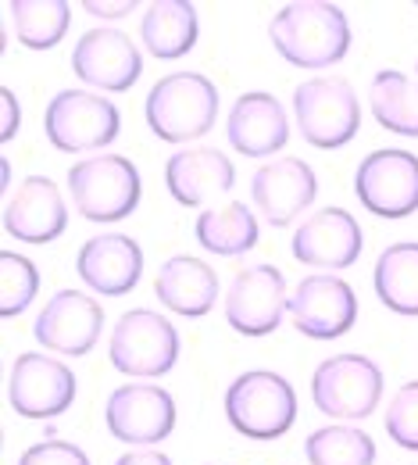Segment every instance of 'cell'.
Wrapping results in <instances>:
<instances>
[{
    "label": "cell",
    "instance_id": "obj_1",
    "mask_svg": "<svg viewBox=\"0 0 418 465\" xmlns=\"http://www.w3.org/2000/svg\"><path fill=\"white\" fill-rule=\"evenodd\" d=\"M268 40L294 68H333L351 51V22L329 0H294L272 15Z\"/></svg>",
    "mask_w": 418,
    "mask_h": 465
},
{
    "label": "cell",
    "instance_id": "obj_2",
    "mask_svg": "<svg viewBox=\"0 0 418 465\" xmlns=\"http://www.w3.org/2000/svg\"><path fill=\"white\" fill-rule=\"evenodd\" d=\"M143 115L165 143L200 140L219 122V86L204 72H169L151 86Z\"/></svg>",
    "mask_w": 418,
    "mask_h": 465
},
{
    "label": "cell",
    "instance_id": "obj_3",
    "mask_svg": "<svg viewBox=\"0 0 418 465\" xmlns=\"http://www.w3.org/2000/svg\"><path fill=\"white\" fill-rule=\"evenodd\" d=\"M226 419L247 440H276L297 422V391L272 369H247L226 391Z\"/></svg>",
    "mask_w": 418,
    "mask_h": 465
},
{
    "label": "cell",
    "instance_id": "obj_4",
    "mask_svg": "<svg viewBox=\"0 0 418 465\" xmlns=\"http://www.w3.org/2000/svg\"><path fill=\"white\" fill-rule=\"evenodd\" d=\"M143 193L140 169L125 154H90L68 169V197L86 223H122Z\"/></svg>",
    "mask_w": 418,
    "mask_h": 465
},
{
    "label": "cell",
    "instance_id": "obj_5",
    "mask_svg": "<svg viewBox=\"0 0 418 465\" xmlns=\"http://www.w3.org/2000/svg\"><path fill=\"white\" fill-rule=\"evenodd\" d=\"M300 136L318 151L347 147L361 129V101L344 75H311L294 90Z\"/></svg>",
    "mask_w": 418,
    "mask_h": 465
},
{
    "label": "cell",
    "instance_id": "obj_6",
    "mask_svg": "<svg viewBox=\"0 0 418 465\" xmlns=\"http://www.w3.org/2000/svg\"><path fill=\"white\" fill-rule=\"evenodd\" d=\"M108 358L122 376L132 380H158L176 369L180 361V333L176 326L154 308L122 312L108 337Z\"/></svg>",
    "mask_w": 418,
    "mask_h": 465
},
{
    "label": "cell",
    "instance_id": "obj_7",
    "mask_svg": "<svg viewBox=\"0 0 418 465\" xmlns=\"http://www.w3.org/2000/svg\"><path fill=\"white\" fill-rule=\"evenodd\" d=\"M122 129V115L115 101L93 90H58L47 101L44 133L47 143L61 154H90L115 143Z\"/></svg>",
    "mask_w": 418,
    "mask_h": 465
},
{
    "label": "cell",
    "instance_id": "obj_8",
    "mask_svg": "<svg viewBox=\"0 0 418 465\" xmlns=\"http://www.w3.org/2000/svg\"><path fill=\"white\" fill-rule=\"evenodd\" d=\"M311 401L322 415L340 422L368 419L383 401V369L358 351L333 354L311 372Z\"/></svg>",
    "mask_w": 418,
    "mask_h": 465
},
{
    "label": "cell",
    "instance_id": "obj_9",
    "mask_svg": "<svg viewBox=\"0 0 418 465\" xmlns=\"http://www.w3.org/2000/svg\"><path fill=\"white\" fill-rule=\"evenodd\" d=\"M79 394L75 372L44 351H25L15 358L7 376V401L22 419H58Z\"/></svg>",
    "mask_w": 418,
    "mask_h": 465
},
{
    "label": "cell",
    "instance_id": "obj_10",
    "mask_svg": "<svg viewBox=\"0 0 418 465\" xmlns=\"http://www.w3.org/2000/svg\"><path fill=\"white\" fill-rule=\"evenodd\" d=\"M355 197L379 219H408L418 212V154L412 151H372L355 173Z\"/></svg>",
    "mask_w": 418,
    "mask_h": 465
},
{
    "label": "cell",
    "instance_id": "obj_11",
    "mask_svg": "<svg viewBox=\"0 0 418 465\" xmlns=\"http://www.w3.org/2000/svg\"><path fill=\"white\" fill-rule=\"evenodd\" d=\"M226 322L239 337H268L283 326V315H290V293L287 276L276 265H250L239 269L222 297Z\"/></svg>",
    "mask_w": 418,
    "mask_h": 465
},
{
    "label": "cell",
    "instance_id": "obj_12",
    "mask_svg": "<svg viewBox=\"0 0 418 465\" xmlns=\"http://www.w3.org/2000/svg\"><path fill=\"white\" fill-rule=\"evenodd\" d=\"M108 433L129 448H154L176 430V398L158 383H122L104 405Z\"/></svg>",
    "mask_w": 418,
    "mask_h": 465
},
{
    "label": "cell",
    "instance_id": "obj_13",
    "mask_svg": "<svg viewBox=\"0 0 418 465\" xmlns=\"http://www.w3.org/2000/svg\"><path fill=\"white\" fill-rule=\"evenodd\" d=\"M290 322L311 341H336L358 322V293L336 272H311L290 293Z\"/></svg>",
    "mask_w": 418,
    "mask_h": 465
},
{
    "label": "cell",
    "instance_id": "obj_14",
    "mask_svg": "<svg viewBox=\"0 0 418 465\" xmlns=\"http://www.w3.org/2000/svg\"><path fill=\"white\" fill-rule=\"evenodd\" d=\"M104 333V308L86 291H58L36 315L33 337L40 348L64 358H83L97 348Z\"/></svg>",
    "mask_w": 418,
    "mask_h": 465
},
{
    "label": "cell",
    "instance_id": "obj_15",
    "mask_svg": "<svg viewBox=\"0 0 418 465\" xmlns=\"http://www.w3.org/2000/svg\"><path fill=\"white\" fill-rule=\"evenodd\" d=\"M318 197V175L304 158H272L258 173L250 175V201L254 212L276 230L294 226L300 215L315 204Z\"/></svg>",
    "mask_w": 418,
    "mask_h": 465
},
{
    "label": "cell",
    "instance_id": "obj_16",
    "mask_svg": "<svg viewBox=\"0 0 418 465\" xmlns=\"http://www.w3.org/2000/svg\"><path fill=\"white\" fill-rule=\"evenodd\" d=\"M72 72L104 94H125L136 86V79L143 75V54L132 44V36H125L122 29H86L75 40L72 51Z\"/></svg>",
    "mask_w": 418,
    "mask_h": 465
},
{
    "label": "cell",
    "instance_id": "obj_17",
    "mask_svg": "<svg viewBox=\"0 0 418 465\" xmlns=\"http://www.w3.org/2000/svg\"><path fill=\"white\" fill-rule=\"evenodd\" d=\"M290 251L307 269H351L365 251V232L347 208H322L311 212L290 240Z\"/></svg>",
    "mask_w": 418,
    "mask_h": 465
},
{
    "label": "cell",
    "instance_id": "obj_18",
    "mask_svg": "<svg viewBox=\"0 0 418 465\" xmlns=\"http://www.w3.org/2000/svg\"><path fill=\"white\" fill-rule=\"evenodd\" d=\"M4 230L22 243H54L68 230V204L51 175H29L4 201Z\"/></svg>",
    "mask_w": 418,
    "mask_h": 465
},
{
    "label": "cell",
    "instance_id": "obj_19",
    "mask_svg": "<svg viewBox=\"0 0 418 465\" xmlns=\"http://www.w3.org/2000/svg\"><path fill=\"white\" fill-rule=\"evenodd\" d=\"M226 140L237 154L247 158H272L290 143V118L279 97L265 90H250L233 101L226 115Z\"/></svg>",
    "mask_w": 418,
    "mask_h": 465
},
{
    "label": "cell",
    "instance_id": "obj_20",
    "mask_svg": "<svg viewBox=\"0 0 418 465\" xmlns=\"http://www.w3.org/2000/svg\"><path fill=\"white\" fill-rule=\"evenodd\" d=\"M79 280L101 297H122L143 276V251L125 232H101L90 236L75 254Z\"/></svg>",
    "mask_w": 418,
    "mask_h": 465
},
{
    "label": "cell",
    "instance_id": "obj_21",
    "mask_svg": "<svg viewBox=\"0 0 418 465\" xmlns=\"http://www.w3.org/2000/svg\"><path fill=\"white\" fill-rule=\"evenodd\" d=\"M237 169L219 147H182L165 162V186L182 208H208L215 197L229 193Z\"/></svg>",
    "mask_w": 418,
    "mask_h": 465
},
{
    "label": "cell",
    "instance_id": "obj_22",
    "mask_svg": "<svg viewBox=\"0 0 418 465\" xmlns=\"http://www.w3.org/2000/svg\"><path fill=\"white\" fill-rule=\"evenodd\" d=\"M158 301L186 319H204L219 304V272L193 254H172L161 262L158 280H154Z\"/></svg>",
    "mask_w": 418,
    "mask_h": 465
},
{
    "label": "cell",
    "instance_id": "obj_23",
    "mask_svg": "<svg viewBox=\"0 0 418 465\" xmlns=\"http://www.w3.org/2000/svg\"><path fill=\"white\" fill-rule=\"evenodd\" d=\"M197 7L186 0H154L140 18V40L158 61H180L197 47Z\"/></svg>",
    "mask_w": 418,
    "mask_h": 465
},
{
    "label": "cell",
    "instance_id": "obj_24",
    "mask_svg": "<svg viewBox=\"0 0 418 465\" xmlns=\"http://www.w3.org/2000/svg\"><path fill=\"white\" fill-rule=\"evenodd\" d=\"M193 236L208 254L237 258V254H247L250 247H258L261 226H258V215L243 201H229L222 208H204L193 223Z\"/></svg>",
    "mask_w": 418,
    "mask_h": 465
},
{
    "label": "cell",
    "instance_id": "obj_25",
    "mask_svg": "<svg viewBox=\"0 0 418 465\" xmlns=\"http://www.w3.org/2000/svg\"><path fill=\"white\" fill-rule=\"evenodd\" d=\"M372 283H375V297L397 312V315H418V243L415 240H401V243H390L379 251L375 258V272H372Z\"/></svg>",
    "mask_w": 418,
    "mask_h": 465
},
{
    "label": "cell",
    "instance_id": "obj_26",
    "mask_svg": "<svg viewBox=\"0 0 418 465\" xmlns=\"http://www.w3.org/2000/svg\"><path fill=\"white\" fill-rule=\"evenodd\" d=\"M368 112L397 136H418V83L397 68L375 72L368 83Z\"/></svg>",
    "mask_w": 418,
    "mask_h": 465
},
{
    "label": "cell",
    "instance_id": "obj_27",
    "mask_svg": "<svg viewBox=\"0 0 418 465\" xmlns=\"http://www.w3.org/2000/svg\"><path fill=\"white\" fill-rule=\"evenodd\" d=\"M15 36L29 51H51L58 47L72 25V4L68 0H11L7 4Z\"/></svg>",
    "mask_w": 418,
    "mask_h": 465
},
{
    "label": "cell",
    "instance_id": "obj_28",
    "mask_svg": "<svg viewBox=\"0 0 418 465\" xmlns=\"http://www.w3.org/2000/svg\"><path fill=\"white\" fill-rule=\"evenodd\" d=\"M304 459L307 465H372L375 462V440L351 422L318 426L304 440Z\"/></svg>",
    "mask_w": 418,
    "mask_h": 465
},
{
    "label": "cell",
    "instance_id": "obj_29",
    "mask_svg": "<svg viewBox=\"0 0 418 465\" xmlns=\"http://www.w3.org/2000/svg\"><path fill=\"white\" fill-rule=\"evenodd\" d=\"M40 293V272L29 258L15 254V251H4L0 254V315L4 319H15L22 315L33 297Z\"/></svg>",
    "mask_w": 418,
    "mask_h": 465
},
{
    "label": "cell",
    "instance_id": "obj_30",
    "mask_svg": "<svg viewBox=\"0 0 418 465\" xmlns=\"http://www.w3.org/2000/svg\"><path fill=\"white\" fill-rule=\"evenodd\" d=\"M390 440L404 451H418V380H408L390 398L386 419H383Z\"/></svg>",
    "mask_w": 418,
    "mask_h": 465
},
{
    "label": "cell",
    "instance_id": "obj_31",
    "mask_svg": "<svg viewBox=\"0 0 418 465\" xmlns=\"http://www.w3.org/2000/svg\"><path fill=\"white\" fill-rule=\"evenodd\" d=\"M18 465H90L86 451L68 440H40L18 455Z\"/></svg>",
    "mask_w": 418,
    "mask_h": 465
},
{
    "label": "cell",
    "instance_id": "obj_32",
    "mask_svg": "<svg viewBox=\"0 0 418 465\" xmlns=\"http://www.w3.org/2000/svg\"><path fill=\"white\" fill-rule=\"evenodd\" d=\"M0 108H4V118H0V140L7 143V140H15V133H18V125H22V108H18V97L4 86L0 90Z\"/></svg>",
    "mask_w": 418,
    "mask_h": 465
},
{
    "label": "cell",
    "instance_id": "obj_33",
    "mask_svg": "<svg viewBox=\"0 0 418 465\" xmlns=\"http://www.w3.org/2000/svg\"><path fill=\"white\" fill-rule=\"evenodd\" d=\"M115 465H172V459L158 448H129Z\"/></svg>",
    "mask_w": 418,
    "mask_h": 465
},
{
    "label": "cell",
    "instance_id": "obj_34",
    "mask_svg": "<svg viewBox=\"0 0 418 465\" xmlns=\"http://www.w3.org/2000/svg\"><path fill=\"white\" fill-rule=\"evenodd\" d=\"M136 7V0H119V4H104V0H86L83 11H90L93 18H122Z\"/></svg>",
    "mask_w": 418,
    "mask_h": 465
},
{
    "label": "cell",
    "instance_id": "obj_35",
    "mask_svg": "<svg viewBox=\"0 0 418 465\" xmlns=\"http://www.w3.org/2000/svg\"><path fill=\"white\" fill-rule=\"evenodd\" d=\"M0 179H4V186H0V190L7 193V186H11V165H7V162H0Z\"/></svg>",
    "mask_w": 418,
    "mask_h": 465
},
{
    "label": "cell",
    "instance_id": "obj_36",
    "mask_svg": "<svg viewBox=\"0 0 418 465\" xmlns=\"http://www.w3.org/2000/svg\"><path fill=\"white\" fill-rule=\"evenodd\" d=\"M415 83H418V64H415Z\"/></svg>",
    "mask_w": 418,
    "mask_h": 465
}]
</instances>
